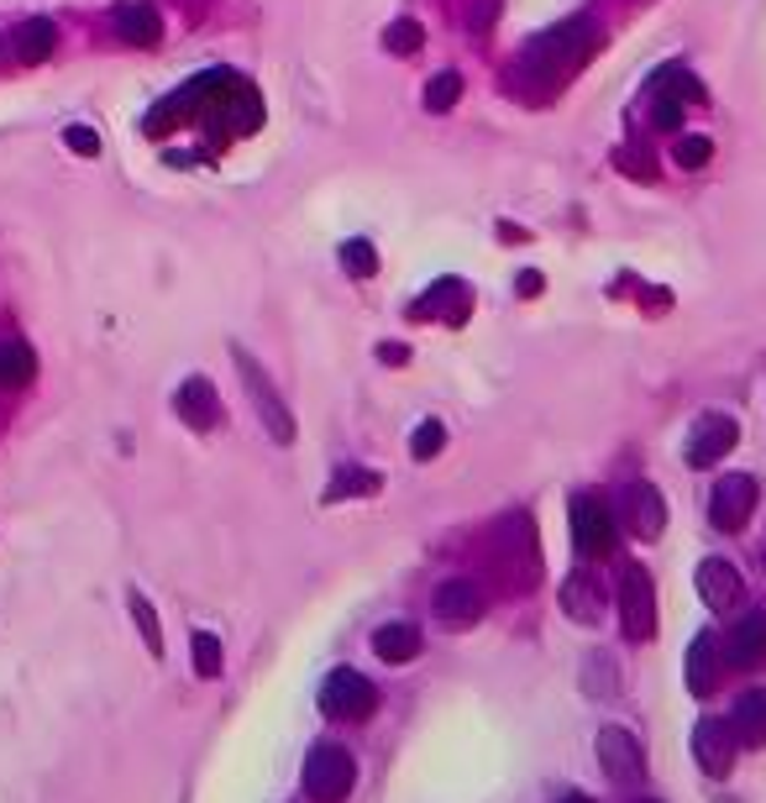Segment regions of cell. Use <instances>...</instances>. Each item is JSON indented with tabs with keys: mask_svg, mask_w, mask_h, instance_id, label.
<instances>
[{
	"mask_svg": "<svg viewBox=\"0 0 766 803\" xmlns=\"http://www.w3.org/2000/svg\"><path fill=\"white\" fill-rule=\"evenodd\" d=\"M594 47H599L594 22H588V16H573V22L541 32V37L520 53L515 79H520V90H530V94H551L556 85H567V79L594 58Z\"/></svg>",
	"mask_w": 766,
	"mask_h": 803,
	"instance_id": "1",
	"label": "cell"
},
{
	"mask_svg": "<svg viewBox=\"0 0 766 803\" xmlns=\"http://www.w3.org/2000/svg\"><path fill=\"white\" fill-rule=\"evenodd\" d=\"M494 562H499L504 583L509 589H536V578H541V551H536V525L530 515H509L494 531Z\"/></svg>",
	"mask_w": 766,
	"mask_h": 803,
	"instance_id": "2",
	"label": "cell"
},
{
	"mask_svg": "<svg viewBox=\"0 0 766 803\" xmlns=\"http://www.w3.org/2000/svg\"><path fill=\"white\" fill-rule=\"evenodd\" d=\"M683 105H709V94L683 64H667V69L651 79V126L656 132H677L683 126Z\"/></svg>",
	"mask_w": 766,
	"mask_h": 803,
	"instance_id": "3",
	"label": "cell"
},
{
	"mask_svg": "<svg viewBox=\"0 0 766 803\" xmlns=\"http://www.w3.org/2000/svg\"><path fill=\"white\" fill-rule=\"evenodd\" d=\"M352 782H358V761L352 751H341L331 740H320L311 756H305V793L315 803H341L352 793Z\"/></svg>",
	"mask_w": 766,
	"mask_h": 803,
	"instance_id": "4",
	"label": "cell"
},
{
	"mask_svg": "<svg viewBox=\"0 0 766 803\" xmlns=\"http://www.w3.org/2000/svg\"><path fill=\"white\" fill-rule=\"evenodd\" d=\"M232 357H237V373L241 383H247V394H252V404H258V415H263L268 436L279 442V447H289L294 442V415L284 410V400H279V389H273V378L258 368V357L241 353V347H232Z\"/></svg>",
	"mask_w": 766,
	"mask_h": 803,
	"instance_id": "5",
	"label": "cell"
},
{
	"mask_svg": "<svg viewBox=\"0 0 766 803\" xmlns=\"http://www.w3.org/2000/svg\"><path fill=\"white\" fill-rule=\"evenodd\" d=\"M620 625L630 640L656 636V583L641 562H624L620 572Z\"/></svg>",
	"mask_w": 766,
	"mask_h": 803,
	"instance_id": "6",
	"label": "cell"
},
{
	"mask_svg": "<svg viewBox=\"0 0 766 803\" xmlns=\"http://www.w3.org/2000/svg\"><path fill=\"white\" fill-rule=\"evenodd\" d=\"M320 709L331 720H368L379 709V688L368 683L362 672H352V667H336L331 678L320 683Z\"/></svg>",
	"mask_w": 766,
	"mask_h": 803,
	"instance_id": "7",
	"label": "cell"
},
{
	"mask_svg": "<svg viewBox=\"0 0 766 803\" xmlns=\"http://www.w3.org/2000/svg\"><path fill=\"white\" fill-rule=\"evenodd\" d=\"M573 542H577V557H588V562L615 551V510L604 504V494L573 499Z\"/></svg>",
	"mask_w": 766,
	"mask_h": 803,
	"instance_id": "8",
	"label": "cell"
},
{
	"mask_svg": "<svg viewBox=\"0 0 766 803\" xmlns=\"http://www.w3.org/2000/svg\"><path fill=\"white\" fill-rule=\"evenodd\" d=\"M735 442H741V425H735V415H724V410L698 415L694 431H688V468H714L719 457H730Z\"/></svg>",
	"mask_w": 766,
	"mask_h": 803,
	"instance_id": "9",
	"label": "cell"
},
{
	"mask_svg": "<svg viewBox=\"0 0 766 803\" xmlns=\"http://www.w3.org/2000/svg\"><path fill=\"white\" fill-rule=\"evenodd\" d=\"M599 767H604V778L635 788V782L646 778V751H641V740L624 730V725H604L599 730Z\"/></svg>",
	"mask_w": 766,
	"mask_h": 803,
	"instance_id": "10",
	"label": "cell"
},
{
	"mask_svg": "<svg viewBox=\"0 0 766 803\" xmlns=\"http://www.w3.org/2000/svg\"><path fill=\"white\" fill-rule=\"evenodd\" d=\"M431 610H436V620H441L447 631H468V625H478L483 620L488 599H483V589L473 583V578H447V583L436 589Z\"/></svg>",
	"mask_w": 766,
	"mask_h": 803,
	"instance_id": "11",
	"label": "cell"
},
{
	"mask_svg": "<svg viewBox=\"0 0 766 803\" xmlns=\"http://www.w3.org/2000/svg\"><path fill=\"white\" fill-rule=\"evenodd\" d=\"M756 510V478L751 472H730L714 483V499H709V520L714 531H741L745 520Z\"/></svg>",
	"mask_w": 766,
	"mask_h": 803,
	"instance_id": "12",
	"label": "cell"
},
{
	"mask_svg": "<svg viewBox=\"0 0 766 803\" xmlns=\"http://www.w3.org/2000/svg\"><path fill=\"white\" fill-rule=\"evenodd\" d=\"M620 520L630 525V536L656 542V536L667 531V499L656 494L651 483H630V489L620 494Z\"/></svg>",
	"mask_w": 766,
	"mask_h": 803,
	"instance_id": "13",
	"label": "cell"
},
{
	"mask_svg": "<svg viewBox=\"0 0 766 803\" xmlns=\"http://www.w3.org/2000/svg\"><path fill=\"white\" fill-rule=\"evenodd\" d=\"M735 746H741V740H735V725H730V720H714V714H709V720L694 725V756L709 778H724V772L735 767Z\"/></svg>",
	"mask_w": 766,
	"mask_h": 803,
	"instance_id": "14",
	"label": "cell"
},
{
	"mask_svg": "<svg viewBox=\"0 0 766 803\" xmlns=\"http://www.w3.org/2000/svg\"><path fill=\"white\" fill-rule=\"evenodd\" d=\"M173 410H179V421L190 425V431H216L221 425V394L211 378H184L179 383V394H173Z\"/></svg>",
	"mask_w": 766,
	"mask_h": 803,
	"instance_id": "15",
	"label": "cell"
},
{
	"mask_svg": "<svg viewBox=\"0 0 766 803\" xmlns=\"http://www.w3.org/2000/svg\"><path fill=\"white\" fill-rule=\"evenodd\" d=\"M698 593H703V604L719 610V614L735 610V604H741V593H745L735 562H724V557H703V562H698Z\"/></svg>",
	"mask_w": 766,
	"mask_h": 803,
	"instance_id": "16",
	"label": "cell"
},
{
	"mask_svg": "<svg viewBox=\"0 0 766 803\" xmlns=\"http://www.w3.org/2000/svg\"><path fill=\"white\" fill-rule=\"evenodd\" d=\"M724 661L735 667V672H756L766 661V610H751L730 631V646H724Z\"/></svg>",
	"mask_w": 766,
	"mask_h": 803,
	"instance_id": "17",
	"label": "cell"
},
{
	"mask_svg": "<svg viewBox=\"0 0 766 803\" xmlns=\"http://www.w3.org/2000/svg\"><path fill=\"white\" fill-rule=\"evenodd\" d=\"M719 636L714 631H698L694 646H688V657H683V678H688V693H698V699H709L719 688Z\"/></svg>",
	"mask_w": 766,
	"mask_h": 803,
	"instance_id": "18",
	"label": "cell"
},
{
	"mask_svg": "<svg viewBox=\"0 0 766 803\" xmlns=\"http://www.w3.org/2000/svg\"><path fill=\"white\" fill-rule=\"evenodd\" d=\"M468 310H473V294H468L462 279H436L431 289L415 300V315H441V321H452V326L468 321Z\"/></svg>",
	"mask_w": 766,
	"mask_h": 803,
	"instance_id": "19",
	"label": "cell"
},
{
	"mask_svg": "<svg viewBox=\"0 0 766 803\" xmlns=\"http://www.w3.org/2000/svg\"><path fill=\"white\" fill-rule=\"evenodd\" d=\"M562 614L577 620V625H599L604 620V583L594 572H573L562 583Z\"/></svg>",
	"mask_w": 766,
	"mask_h": 803,
	"instance_id": "20",
	"label": "cell"
},
{
	"mask_svg": "<svg viewBox=\"0 0 766 803\" xmlns=\"http://www.w3.org/2000/svg\"><path fill=\"white\" fill-rule=\"evenodd\" d=\"M730 725H735L741 746H766V688H745L741 699H735Z\"/></svg>",
	"mask_w": 766,
	"mask_h": 803,
	"instance_id": "21",
	"label": "cell"
},
{
	"mask_svg": "<svg viewBox=\"0 0 766 803\" xmlns=\"http://www.w3.org/2000/svg\"><path fill=\"white\" fill-rule=\"evenodd\" d=\"M111 26H116L121 43H132V47H153L158 37H164V22H158L153 5H116Z\"/></svg>",
	"mask_w": 766,
	"mask_h": 803,
	"instance_id": "22",
	"label": "cell"
},
{
	"mask_svg": "<svg viewBox=\"0 0 766 803\" xmlns=\"http://www.w3.org/2000/svg\"><path fill=\"white\" fill-rule=\"evenodd\" d=\"M11 47H16V58H22V64H48L53 47H58V26H53L48 16H32V22L16 26Z\"/></svg>",
	"mask_w": 766,
	"mask_h": 803,
	"instance_id": "23",
	"label": "cell"
},
{
	"mask_svg": "<svg viewBox=\"0 0 766 803\" xmlns=\"http://www.w3.org/2000/svg\"><path fill=\"white\" fill-rule=\"evenodd\" d=\"M373 651H379L383 661H409V657H420V631H415L409 620L379 625V636H373Z\"/></svg>",
	"mask_w": 766,
	"mask_h": 803,
	"instance_id": "24",
	"label": "cell"
},
{
	"mask_svg": "<svg viewBox=\"0 0 766 803\" xmlns=\"http://www.w3.org/2000/svg\"><path fill=\"white\" fill-rule=\"evenodd\" d=\"M37 373V353L26 342H0V389H26Z\"/></svg>",
	"mask_w": 766,
	"mask_h": 803,
	"instance_id": "25",
	"label": "cell"
},
{
	"mask_svg": "<svg viewBox=\"0 0 766 803\" xmlns=\"http://www.w3.org/2000/svg\"><path fill=\"white\" fill-rule=\"evenodd\" d=\"M383 489V478L379 472H368V468H341L331 478V489H326V504H341V499H368V494H379Z\"/></svg>",
	"mask_w": 766,
	"mask_h": 803,
	"instance_id": "26",
	"label": "cell"
},
{
	"mask_svg": "<svg viewBox=\"0 0 766 803\" xmlns=\"http://www.w3.org/2000/svg\"><path fill=\"white\" fill-rule=\"evenodd\" d=\"M383 47H388L394 58H409V53H420V47H426V26L415 22V16H399V22L383 26Z\"/></svg>",
	"mask_w": 766,
	"mask_h": 803,
	"instance_id": "27",
	"label": "cell"
},
{
	"mask_svg": "<svg viewBox=\"0 0 766 803\" xmlns=\"http://www.w3.org/2000/svg\"><path fill=\"white\" fill-rule=\"evenodd\" d=\"M126 604H132V620H137V631H143L147 651H153V657H164V625H158V614H153V604H147V599H143L137 589L126 593Z\"/></svg>",
	"mask_w": 766,
	"mask_h": 803,
	"instance_id": "28",
	"label": "cell"
},
{
	"mask_svg": "<svg viewBox=\"0 0 766 803\" xmlns=\"http://www.w3.org/2000/svg\"><path fill=\"white\" fill-rule=\"evenodd\" d=\"M341 268H347L352 279H373V274H379V253H373V242H362V236L341 242Z\"/></svg>",
	"mask_w": 766,
	"mask_h": 803,
	"instance_id": "29",
	"label": "cell"
},
{
	"mask_svg": "<svg viewBox=\"0 0 766 803\" xmlns=\"http://www.w3.org/2000/svg\"><path fill=\"white\" fill-rule=\"evenodd\" d=\"M457 100H462V74L441 69L431 85H426V111H436V116H441V111H452Z\"/></svg>",
	"mask_w": 766,
	"mask_h": 803,
	"instance_id": "30",
	"label": "cell"
},
{
	"mask_svg": "<svg viewBox=\"0 0 766 803\" xmlns=\"http://www.w3.org/2000/svg\"><path fill=\"white\" fill-rule=\"evenodd\" d=\"M441 447H447V425H441V421H420V425H415V436H409V457H415V462H431Z\"/></svg>",
	"mask_w": 766,
	"mask_h": 803,
	"instance_id": "31",
	"label": "cell"
},
{
	"mask_svg": "<svg viewBox=\"0 0 766 803\" xmlns=\"http://www.w3.org/2000/svg\"><path fill=\"white\" fill-rule=\"evenodd\" d=\"M190 651H194V672L200 678H221V640L211 631H194Z\"/></svg>",
	"mask_w": 766,
	"mask_h": 803,
	"instance_id": "32",
	"label": "cell"
},
{
	"mask_svg": "<svg viewBox=\"0 0 766 803\" xmlns=\"http://www.w3.org/2000/svg\"><path fill=\"white\" fill-rule=\"evenodd\" d=\"M672 158H677V168H703L709 158H714V142L698 137V132H688V137H677V147H672Z\"/></svg>",
	"mask_w": 766,
	"mask_h": 803,
	"instance_id": "33",
	"label": "cell"
},
{
	"mask_svg": "<svg viewBox=\"0 0 766 803\" xmlns=\"http://www.w3.org/2000/svg\"><path fill=\"white\" fill-rule=\"evenodd\" d=\"M615 168H624V174H630V179H641V185L656 179V158L641 153V147H620V153H615Z\"/></svg>",
	"mask_w": 766,
	"mask_h": 803,
	"instance_id": "34",
	"label": "cell"
},
{
	"mask_svg": "<svg viewBox=\"0 0 766 803\" xmlns=\"http://www.w3.org/2000/svg\"><path fill=\"white\" fill-rule=\"evenodd\" d=\"M64 142H69L79 158H95V153H100V137L90 132V126H69V132H64Z\"/></svg>",
	"mask_w": 766,
	"mask_h": 803,
	"instance_id": "35",
	"label": "cell"
},
{
	"mask_svg": "<svg viewBox=\"0 0 766 803\" xmlns=\"http://www.w3.org/2000/svg\"><path fill=\"white\" fill-rule=\"evenodd\" d=\"M379 357L388 363V368H405V363H409V347H405V342H383Z\"/></svg>",
	"mask_w": 766,
	"mask_h": 803,
	"instance_id": "36",
	"label": "cell"
},
{
	"mask_svg": "<svg viewBox=\"0 0 766 803\" xmlns=\"http://www.w3.org/2000/svg\"><path fill=\"white\" fill-rule=\"evenodd\" d=\"M515 289H520V294H541V289H547V279H541V274H536V268H526V274H520V279H515Z\"/></svg>",
	"mask_w": 766,
	"mask_h": 803,
	"instance_id": "37",
	"label": "cell"
},
{
	"mask_svg": "<svg viewBox=\"0 0 766 803\" xmlns=\"http://www.w3.org/2000/svg\"><path fill=\"white\" fill-rule=\"evenodd\" d=\"M556 803H594V799H588V793H562Z\"/></svg>",
	"mask_w": 766,
	"mask_h": 803,
	"instance_id": "38",
	"label": "cell"
},
{
	"mask_svg": "<svg viewBox=\"0 0 766 803\" xmlns=\"http://www.w3.org/2000/svg\"><path fill=\"white\" fill-rule=\"evenodd\" d=\"M762 567H766V546H762Z\"/></svg>",
	"mask_w": 766,
	"mask_h": 803,
	"instance_id": "39",
	"label": "cell"
},
{
	"mask_svg": "<svg viewBox=\"0 0 766 803\" xmlns=\"http://www.w3.org/2000/svg\"><path fill=\"white\" fill-rule=\"evenodd\" d=\"M635 803H651V799H635Z\"/></svg>",
	"mask_w": 766,
	"mask_h": 803,
	"instance_id": "40",
	"label": "cell"
}]
</instances>
